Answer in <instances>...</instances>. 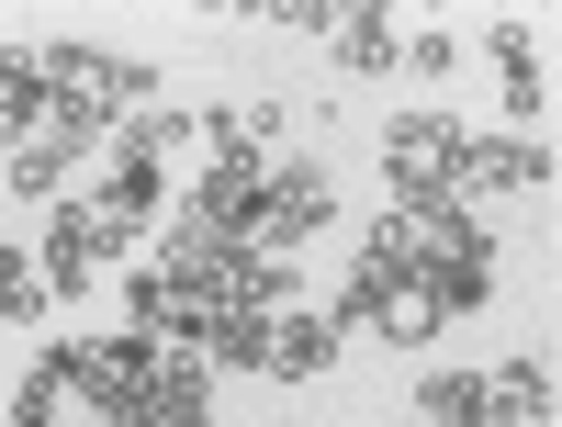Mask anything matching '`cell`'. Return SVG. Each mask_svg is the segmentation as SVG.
<instances>
[{"label": "cell", "instance_id": "6da1fadb", "mask_svg": "<svg viewBox=\"0 0 562 427\" xmlns=\"http://www.w3.org/2000/svg\"><path fill=\"white\" fill-rule=\"evenodd\" d=\"M124 248H147L113 203H90V192H68V203H45V236H34V270H45V304H68V293H90V270L102 259H124Z\"/></svg>", "mask_w": 562, "mask_h": 427}, {"label": "cell", "instance_id": "7a4b0ae2", "mask_svg": "<svg viewBox=\"0 0 562 427\" xmlns=\"http://www.w3.org/2000/svg\"><path fill=\"white\" fill-rule=\"evenodd\" d=\"M326 214H338L326 169H315V158H270V180H259L237 248H248V259H293V248H315V236H326Z\"/></svg>", "mask_w": 562, "mask_h": 427}, {"label": "cell", "instance_id": "3957f363", "mask_svg": "<svg viewBox=\"0 0 562 427\" xmlns=\"http://www.w3.org/2000/svg\"><path fill=\"white\" fill-rule=\"evenodd\" d=\"M383 180H394V203H461V124L450 113H394L383 124Z\"/></svg>", "mask_w": 562, "mask_h": 427}, {"label": "cell", "instance_id": "277c9868", "mask_svg": "<svg viewBox=\"0 0 562 427\" xmlns=\"http://www.w3.org/2000/svg\"><path fill=\"white\" fill-rule=\"evenodd\" d=\"M551 169H562L551 135H506V124L495 135H461V203H495V192H540L551 203Z\"/></svg>", "mask_w": 562, "mask_h": 427}, {"label": "cell", "instance_id": "5b68a950", "mask_svg": "<svg viewBox=\"0 0 562 427\" xmlns=\"http://www.w3.org/2000/svg\"><path fill=\"white\" fill-rule=\"evenodd\" d=\"M135 427H214V360L169 338L158 371H147V405H135Z\"/></svg>", "mask_w": 562, "mask_h": 427}, {"label": "cell", "instance_id": "8992f818", "mask_svg": "<svg viewBox=\"0 0 562 427\" xmlns=\"http://www.w3.org/2000/svg\"><path fill=\"white\" fill-rule=\"evenodd\" d=\"M484 57H495V79H506V135H529V124H540V79H551V68H540V34H529L518 12H495V23H484Z\"/></svg>", "mask_w": 562, "mask_h": 427}, {"label": "cell", "instance_id": "52a82bcc", "mask_svg": "<svg viewBox=\"0 0 562 427\" xmlns=\"http://www.w3.org/2000/svg\"><path fill=\"white\" fill-rule=\"evenodd\" d=\"M326 360H338V326H326L315 304H293V315H270V349H259V383H315Z\"/></svg>", "mask_w": 562, "mask_h": 427}, {"label": "cell", "instance_id": "ba28073f", "mask_svg": "<svg viewBox=\"0 0 562 427\" xmlns=\"http://www.w3.org/2000/svg\"><path fill=\"white\" fill-rule=\"evenodd\" d=\"M45 135V45H0V158Z\"/></svg>", "mask_w": 562, "mask_h": 427}, {"label": "cell", "instance_id": "9c48e42d", "mask_svg": "<svg viewBox=\"0 0 562 427\" xmlns=\"http://www.w3.org/2000/svg\"><path fill=\"white\" fill-rule=\"evenodd\" d=\"M562 394H551V360H506L484 371V427H551Z\"/></svg>", "mask_w": 562, "mask_h": 427}, {"label": "cell", "instance_id": "30bf717a", "mask_svg": "<svg viewBox=\"0 0 562 427\" xmlns=\"http://www.w3.org/2000/svg\"><path fill=\"white\" fill-rule=\"evenodd\" d=\"M338 68H360V79H383V68H405V23L394 12H338Z\"/></svg>", "mask_w": 562, "mask_h": 427}, {"label": "cell", "instance_id": "8fae6325", "mask_svg": "<svg viewBox=\"0 0 562 427\" xmlns=\"http://www.w3.org/2000/svg\"><path fill=\"white\" fill-rule=\"evenodd\" d=\"M416 293L439 304V326H450V315H484V304H495V259H450V270L416 281Z\"/></svg>", "mask_w": 562, "mask_h": 427}, {"label": "cell", "instance_id": "7c38bea8", "mask_svg": "<svg viewBox=\"0 0 562 427\" xmlns=\"http://www.w3.org/2000/svg\"><path fill=\"white\" fill-rule=\"evenodd\" d=\"M416 416L428 427H484V371H428V383H416Z\"/></svg>", "mask_w": 562, "mask_h": 427}, {"label": "cell", "instance_id": "4fadbf2b", "mask_svg": "<svg viewBox=\"0 0 562 427\" xmlns=\"http://www.w3.org/2000/svg\"><path fill=\"white\" fill-rule=\"evenodd\" d=\"M0 169H12V192H23V203H68V169H79V158H68V147H45V135H34V147H12Z\"/></svg>", "mask_w": 562, "mask_h": 427}, {"label": "cell", "instance_id": "5bb4252c", "mask_svg": "<svg viewBox=\"0 0 562 427\" xmlns=\"http://www.w3.org/2000/svg\"><path fill=\"white\" fill-rule=\"evenodd\" d=\"M124 326H135V338H180V293H169V270H135Z\"/></svg>", "mask_w": 562, "mask_h": 427}, {"label": "cell", "instance_id": "9a60e30c", "mask_svg": "<svg viewBox=\"0 0 562 427\" xmlns=\"http://www.w3.org/2000/svg\"><path fill=\"white\" fill-rule=\"evenodd\" d=\"M45 315V270H34V248H0V326H34Z\"/></svg>", "mask_w": 562, "mask_h": 427}, {"label": "cell", "instance_id": "2e32d148", "mask_svg": "<svg viewBox=\"0 0 562 427\" xmlns=\"http://www.w3.org/2000/svg\"><path fill=\"white\" fill-rule=\"evenodd\" d=\"M405 68H416V79H450L461 45H450V34H405Z\"/></svg>", "mask_w": 562, "mask_h": 427}]
</instances>
